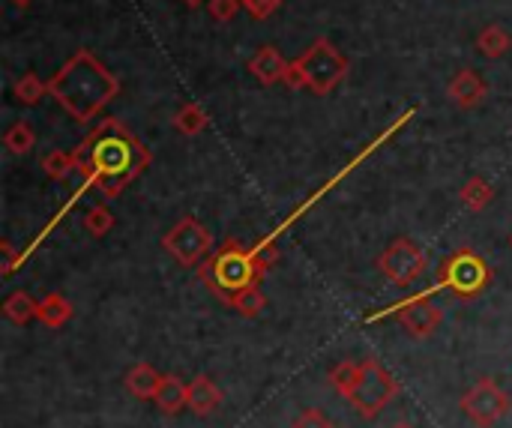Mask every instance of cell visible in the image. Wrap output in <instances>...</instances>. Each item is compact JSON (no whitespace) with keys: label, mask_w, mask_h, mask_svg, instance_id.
<instances>
[{"label":"cell","mask_w":512,"mask_h":428,"mask_svg":"<svg viewBox=\"0 0 512 428\" xmlns=\"http://www.w3.org/2000/svg\"><path fill=\"white\" fill-rule=\"evenodd\" d=\"M492 279H495V273H492L489 261L480 252H474L471 246H462L441 264L435 291H447L456 300H477L480 294H486Z\"/></svg>","instance_id":"277c9868"},{"label":"cell","mask_w":512,"mask_h":428,"mask_svg":"<svg viewBox=\"0 0 512 428\" xmlns=\"http://www.w3.org/2000/svg\"><path fill=\"white\" fill-rule=\"evenodd\" d=\"M72 156L75 171L84 177V183L96 186V192H102L105 198H120V192L153 162L150 150L117 117L96 123V129L84 135Z\"/></svg>","instance_id":"6da1fadb"},{"label":"cell","mask_w":512,"mask_h":428,"mask_svg":"<svg viewBox=\"0 0 512 428\" xmlns=\"http://www.w3.org/2000/svg\"><path fill=\"white\" fill-rule=\"evenodd\" d=\"M45 93H48V81H42L36 72H24V75L12 84V96H15V102L24 105V108L39 105V102L45 99Z\"/></svg>","instance_id":"44dd1931"},{"label":"cell","mask_w":512,"mask_h":428,"mask_svg":"<svg viewBox=\"0 0 512 428\" xmlns=\"http://www.w3.org/2000/svg\"><path fill=\"white\" fill-rule=\"evenodd\" d=\"M183 6H189V9H198V6H207V0H183Z\"/></svg>","instance_id":"1f68e13d"},{"label":"cell","mask_w":512,"mask_h":428,"mask_svg":"<svg viewBox=\"0 0 512 428\" xmlns=\"http://www.w3.org/2000/svg\"><path fill=\"white\" fill-rule=\"evenodd\" d=\"M402 384L378 363V360H363L360 363V381L354 384L348 405L363 417V420H375L396 396H399Z\"/></svg>","instance_id":"8992f818"},{"label":"cell","mask_w":512,"mask_h":428,"mask_svg":"<svg viewBox=\"0 0 512 428\" xmlns=\"http://www.w3.org/2000/svg\"><path fill=\"white\" fill-rule=\"evenodd\" d=\"M162 249L168 258H174L180 267L192 270L198 267L210 252H213V234L207 231L204 222H198L195 216H183L165 237H162Z\"/></svg>","instance_id":"52a82bcc"},{"label":"cell","mask_w":512,"mask_h":428,"mask_svg":"<svg viewBox=\"0 0 512 428\" xmlns=\"http://www.w3.org/2000/svg\"><path fill=\"white\" fill-rule=\"evenodd\" d=\"M0 249H3V258H6V261H3V276H9V273L15 270V255H12V246L3 240V243H0Z\"/></svg>","instance_id":"4dcf8cb0"},{"label":"cell","mask_w":512,"mask_h":428,"mask_svg":"<svg viewBox=\"0 0 512 428\" xmlns=\"http://www.w3.org/2000/svg\"><path fill=\"white\" fill-rule=\"evenodd\" d=\"M156 408L168 417L180 414L189 402V384H183L177 375H165L162 384H159V393H156Z\"/></svg>","instance_id":"9a60e30c"},{"label":"cell","mask_w":512,"mask_h":428,"mask_svg":"<svg viewBox=\"0 0 512 428\" xmlns=\"http://www.w3.org/2000/svg\"><path fill=\"white\" fill-rule=\"evenodd\" d=\"M228 309H234V312L243 315V318H258V315L267 309V297H264V291H261L258 285H252V288L240 291V294L231 300Z\"/></svg>","instance_id":"603a6c76"},{"label":"cell","mask_w":512,"mask_h":428,"mask_svg":"<svg viewBox=\"0 0 512 428\" xmlns=\"http://www.w3.org/2000/svg\"><path fill=\"white\" fill-rule=\"evenodd\" d=\"M240 3H243V9H246L255 21H264V18L276 15L279 6H282V0H240Z\"/></svg>","instance_id":"83f0119b"},{"label":"cell","mask_w":512,"mask_h":428,"mask_svg":"<svg viewBox=\"0 0 512 428\" xmlns=\"http://www.w3.org/2000/svg\"><path fill=\"white\" fill-rule=\"evenodd\" d=\"M207 126H210V117H207V111L198 102H183L177 108V114H174V129L180 135H189L192 138V135H201Z\"/></svg>","instance_id":"d6986e66"},{"label":"cell","mask_w":512,"mask_h":428,"mask_svg":"<svg viewBox=\"0 0 512 428\" xmlns=\"http://www.w3.org/2000/svg\"><path fill=\"white\" fill-rule=\"evenodd\" d=\"M291 428H333V423H330V417H327L324 411L309 408V411H303V414L291 423Z\"/></svg>","instance_id":"f1b7e54d"},{"label":"cell","mask_w":512,"mask_h":428,"mask_svg":"<svg viewBox=\"0 0 512 428\" xmlns=\"http://www.w3.org/2000/svg\"><path fill=\"white\" fill-rule=\"evenodd\" d=\"M3 144H6V150H9L12 156H24V153L36 144V132H33V126H30L27 120H18V123H12V126L6 129Z\"/></svg>","instance_id":"7402d4cb"},{"label":"cell","mask_w":512,"mask_h":428,"mask_svg":"<svg viewBox=\"0 0 512 428\" xmlns=\"http://www.w3.org/2000/svg\"><path fill=\"white\" fill-rule=\"evenodd\" d=\"M459 198H462V204H465L471 213H483V210L495 201V186H492L486 177L474 174V177H468L465 186L459 189Z\"/></svg>","instance_id":"e0dca14e"},{"label":"cell","mask_w":512,"mask_h":428,"mask_svg":"<svg viewBox=\"0 0 512 428\" xmlns=\"http://www.w3.org/2000/svg\"><path fill=\"white\" fill-rule=\"evenodd\" d=\"M165 375H159L150 363H135L126 378H123V387L129 390V396L141 399V402H153L156 393H159V384H162Z\"/></svg>","instance_id":"5bb4252c"},{"label":"cell","mask_w":512,"mask_h":428,"mask_svg":"<svg viewBox=\"0 0 512 428\" xmlns=\"http://www.w3.org/2000/svg\"><path fill=\"white\" fill-rule=\"evenodd\" d=\"M240 0H207V12H210V18L216 21V24H228V21H234L237 18V12H240Z\"/></svg>","instance_id":"4316f807"},{"label":"cell","mask_w":512,"mask_h":428,"mask_svg":"<svg viewBox=\"0 0 512 428\" xmlns=\"http://www.w3.org/2000/svg\"><path fill=\"white\" fill-rule=\"evenodd\" d=\"M459 408L477 428H495L510 414L512 399L510 393L501 390L492 378H480L474 387L465 390Z\"/></svg>","instance_id":"ba28073f"},{"label":"cell","mask_w":512,"mask_h":428,"mask_svg":"<svg viewBox=\"0 0 512 428\" xmlns=\"http://www.w3.org/2000/svg\"><path fill=\"white\" fill-rule=\"evenodd\" d=\"M512 48V36L501 27V24H486L480 33H477V51L486 54L489 60H498L504 57Z\"/></svg>","instance_id":"ac0fdd59"},{"label":"cell","mask_w":512,"mask_h":428,"mask_svg":"<svg viewBox=\"0 0 512 428\" xmlns=\"http://www.w3.org/2000/svg\"><path fill=\"white\" fill-rule=\"evenodd\" d=\"M3 315H6V321H12V324L24 327V324L36 321V315H39V303H36L30 294L15 291V294H9V297L3 300Z\"/></svg>","instance_id":"ffe728a7"},{"label":"cell","mask_w":512,"mask_h":428,"mask_svg":"<svg viewBox=\"0 0 512 428\" xmlns=\"http://www.w3.org/2000/svg\"><path fill=\"white\" fill-rule=\"evenodd\" d=\"M12 3H15V6H18V9H24V6H30V3H33V0H12Z\"/></svg>","instance_id":"d6a6232c"},{"label":"cell","mask_w":512,"mask_h":428,"mask_svg":"<svg viewBox=\"0 0 512 428\" xmlns=\"http://www.w3.org/2000/svg\"><path fill=\"white\" fill-rule=\"evenodd\" d=\"M282 84H285V87H291V90H306V75H303V69H300V63H297V60H291V63H288V72H285Z\"/></svg>","instance_id":"f546056e"},{"label":"cell","mask_w":512,"mask_h":428,"mask_svg":"<svg viewBox=\"0 0 512 428\" xmlns=\"http://www.w3.org/2000/svg\"><path fill=\"white\" fill-rule=\"evenodd\" d=\"M42 171H45V177L48 180H66L72 171H75V156L72 153H66V150H51V153H45L42 156Z\"/></svg>","instance_id":"cb8c5ba5"},{"label":"cell","mask_w":512,"mask_h":428,"mask_svg":"<svg viewBox=\"0 0 512 428\" xmlns=\"http://www.w3.org/2000/svg\"><path fill=\"white\" fill-rule=\"evenodd\" d=\"M393 315L408 330V336L411 339H420V342L423 339H432L441 330V324H444V309L432 300V294H420V297L396 306Z\"/></svg>","instance_id":"30bf717a"},{"label":"cell","mask_w":512,"mask_h":428,"mask_svg":"<svg viewBox=\"0 0 512 428\" xmlns=\"http://www.w3.org/2000/svg\"><path fill=\"white\" fill-rule=\"evenodd\" d=\"M447 96H450V102H453L456 108L471 111V108L483 105V99L489 96V84H486V78H483L477 69H462V72H456V78L450 81Z\"/></svg>","instance_id":"8fae6325"},{"label":"cell","mask_w":512,"mask_h":428,"mask_svg":"<svg viewBox=\"0 0 512 428\" xmlns=\"http://www.w3.org/2000/svg\"><path fill=\"white\" fill-rule=\"evenodd\" d=\"M279 258V249H276V240L267 237L261 240L258 246L246 249L240 240H225L216 252H210L195 270H198V279L201 285L222 303V306H231V300L252 288V285H261V279L267 276V270L276 264Z\"/></svg>","instance_id":"3957f363"},{"label":"cell","mask_w":512,"mask_h":428,"mask_svg":"<svg viewBox=\"0 0 512 428\" xmlns=\"http://www.w3.org/2000/svg\"><path fill=\"white\" fill-rule=\"evenodd\" d=\"M360 381V363H354V360H345V363H339L333 372H330V387L339 393V396H351V390H354V384Z\"/></svg>","instance_id":"484cf974"},{"label":"cell","mask_w":512,"mask_h":428,"mask_svg":"<svg viewBox=\"0 0 512 428\" xmlns=\"http://www.w3.org/2000/svg\"><path fill=\"white\" fill-rule=\"evenodd\" d=\"M510 249H512V234H510Z\"/></svg>","instance_id":"e575fe53"},{"label":"cell","mask_w":512,"mask_h":428,"mask_svg":"<svg viewBox=\"0 0 512 428\" xmlns=\"http://www.w3.org/2000/svg\"><path fill=\"white\" fill-rule=\"evenodd\" d=\"M84 231H87L90 237H96V240L108 237V234L114 231V213H111L105 204L90 207V210L84 213Z\"/></svg>","instance_id":"d4e9b609"},{"label":"cell","mask_w":512,"mask_h":428,"mask_svg":"<svg viewBox=\"0 0 512 428\" xmlns=\"http://www.w3.org/2000/svg\"><path fill=\"white\" fill-rule=\"evenodd\" d=\"M393 428H414V426H408V423H396Z\"/></svg>","instance_id":"836d02e7"},{"label":"cell","mask_w":512,"mask_h":428,"mask_svg":"<svg viewBox=\"0 0 512 428\" xmlns=\"http://www.w3.org/2000/svg\"><path fill=\"white\" fill-rule=\"evenodd\" d=\"M117 93V75L87 48L75 51L48 81V96H54L60 108L78 123L96 120Z\"/></svg>","instance_id":"7a4b0ae2"},{"label":"cell","mask_w":512,"mask_h":428,"mask_svg":"<svg viewBox=\"0 0 512 428\" xmlns=\"http://www.w3.org/2000/svg\"><path fill=\"white\" fill-rule=\"evenodd\" d=\"M378 270L393 285L411 288L426 273V252L411 237H399L378 255Z\"/></svg>","instance_id":"9c48e42d"},{"label":"cell","mask_w":512,"mask_h":428,"mask_svg":"<svg viewBox=\"0 0 512 428\" xmlns=\"http://www.w3.org/2000/svg\"><path fill=\"white\" fill-rule=\"evenodd\" d=\"M186 408H189L195 417H210V414H216V411L222 408V390L216 387V381L207 378V375L192 378Z\"/></svg>","instance_id":"4fadbf2b"},{"label":"cell","mask_w":512,"mask_h":428,"mask_svg":"<svg viewBox=\"0 0 512 428\" xmlns=\"http://www.w3.org/2000/svg\"><path fill=\"white\" fill-rule=\"evenodd\" d=\"M72 315H75V309H72V303L63 297V294H45L42 300H39V315H36V321H42L48 330H63L69 321H72Z\"/></svg>","instance_id":"2e32d148"},{"label":"cell","mask_w":512,"mask_h":428,"mask_svg":"<svg viewBox=\"0 0 512 428\" xmlns=\"http://www.w3.org/2000/svg\"><path fill=\"white\" fill-rule=\"evenodd\" d=\"M288 63H291V60H285V57L279 54L276 45H261V48L249 57L246 66H249V72H252V78H255L258 84L270 87V84H279V81L285 78Z\"/></svg>","instance_id":"7c38bea8"},{"label":"cell","mask_w":512,"mask_h":428,"mask_svg":"<svg viewBox=\"0 0 512 428\" xmlns=\"http://www.w3.org/2000/svg\"><path fill=\"white\" fill-rule=\"evenodd\" d=\"M303 75H306V90L327 96L333 93L345 78H348V57L342 54V48H336V42H330L327 36H318L300 57H297Z\"/></svg>","instance_id":"5b68a950"}]
</instances>
